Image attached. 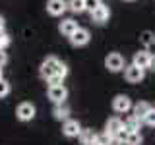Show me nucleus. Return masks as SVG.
Returning a JSON list of instances; mask_svg holds the SVG:
<instances>
[{
	"label": "nucleus",
	"mask_w": 155,
	"mask_h": 145,
	"mask_svg": "<svg viewBox=\"0 0 155 145\" xmlns=\"http://www.w3.org/2000/svg\"><path fill=\"white\" fill-rule=\"evenodd\" d=\"M60 64H62V62L58 60L56 56H47L45 60H43L41 68H39V74H41L43 79H47V81H48L52 76H56V74H58V68H60Z\"/></svg>",
	"instance_id": "f257e3e1"
},
{
	"label": "nucleus",
	"mask_w": 155,
	"mask_h": 145,
	"mask_svg": "<svg viewBox=\"0 0 155 145\" xmlns=\"http://www.w3.org/2000/svg\"><path fill=\"white\" fill-rule=\"evenodd\" d=\"M105 68L109 72H113V74H116V72H122L126 64H124V56L118 54V52H110V54H107L105 58Z\"/></svg>",
	"instance_id": "f03ea898"
},
{
	"label": "nucleus",
	"mask_w": 155,
	"mask_h": 145,
	"mask_svg": "<svg viewBox=\"0 0 155 145\" xmlns=\"http://www.w3.org/2000/svg\"><path fill=\"white\" fill-rule=\"evenodd\" d=\"M35 112H37V110H35V105L23 101V103H19L18 108H16V118L21 120V122H29V120L35 118Z\"/></svg>",
	"instance_id": "7ed1b4c3"
},
{
	"label": "nucleus",
	"mask_w": 155,
	"mask_h": 145,
	"mask_svg": "<svg viewBox=\"0 0 155 145\" xmlns=\"http://www.w3.org/2000/svg\"><path fill=\"white\" fill-rule=\"evenodd\" d=\"M47 95H48V99H51L54 105H58V103H66L68 89H66V87L62 85V83H58V85H48Z\"/></svg>",
	"instance_id": "20e7f679"
},
{
	"label": "nucleus",
	"mask_w": 155,
	"mask_h": 145,
	"mask_svg": "<svg viewBox=\"0 0 155 145\" xmlns=\"http://www.w3.org/2000/svg\"><path fill=\"white\" fill-rule=\"evenodd\" d=\"M132 99L128 95H116L113 99V110L116 114H126L128 110H132Z\"/></svg>",
	"instance_id": "39448f33"
},
{
	"label": "nucleus",
	"mask_w": 155,
	"mask_h": 145,
	"mask_svg": "<svg viewBox=\"0 0 155 145\" xmlns=\"http://www.w3.org/2000/svg\"><path fill=\"white\" fill-rule=\"evenodd\" d=\"M143 76H145V70H142V68H138L134 64L124 68V77H126L128 83H140V81L143 79Z\"/></svg>",
	"instance_id": "423d86ee"
},
{
	"label": "nucleus",
	"mask_w": 155,
	"mask_h": 145,
	"mask_svg": "<svg viewBox=\"0 0 155 145\" xmlns=\"http://www.w3.org/2000/svg\"><path fill=\"white\" fill-rule=\"evenodd\" d=\"M89 39H91V35H89V31H87L85 27H78L74 33H72V37H70V43L74 47H85L87 43H89Z\"/></svg>",
	"instance_id": "0eeeda50"
},
{
	"label": "nucleus",
	"mask_w": 155,
	"mask_h": 145,
	"mask_svg": "<svg viewBox=\"0 0 155 145\" xmlns=\"http://www.w3.org/2000/svg\"><path fill=\"white\" fill-rule=\"evenodd\" d=\"M66 10H68V2H66V0H48V2H47V12L51 14V16H54V18L62 16Z\"/></svg>",
	"instance_id": "6e6552de"
},
{
	"label": "nucleus",
	"mask_w": 155,
	"mask_h": 145,
	"mask_svg": "<svg viewBox=\"0 0 155 145\" xmlns=\"http://www.w3.org/2000/svg\"><path fill=\"white\" fill-rule=\"evenodd\" d=\"M109 18H110V10L105 4H99L91 12V21H95V23H105V21H109Z\"/></svg>",
	"instance_id": "1a4fd4ad"
},
{
	"label": "nucleus",
	"mask_w": 155,
	"mask_h": 145,
	"mask_svg": "<svg viewBox=\"0 0 155 145\" xmlns=\"http://www.w3.org/2000/svg\"><path fill=\"white\" fill-rule=\"evenodd\" d=\"M80 132H81V126H80V122H78V120L68 118L66 122H64V126H62V134H64L66 137H78V135H80Z\"/></svg>",
	"instance_id": "9d476101"
},
{
	"label": "nucleus",
	"mask_w": 155,
	"mask_h": 145,
	"mask_svg": "<svg viewBox=\"0 0 155 145\" xmlns=\"http://www.w3.org/2000/svg\"><path fill=\"white\" fill-rule=\"evenodd\" d=\"M149 62H151V52H147V50H138L132 58V64L142 68V70H147Z\"/></svg>",
	"instance_id": "9b49d317"
},
{
	"label": "nucleus",
	"mask_w": 155,
	"mask_h": 145,
	"mask_svg": "<svg viewBox=\"0 0 155 145\" xmlns=\"http://www.w3.org/2000/svg\"><path fill=\"white\" fill-rule=\"evenodd\" d=\"M78 27H80V25H78V21H76V19H72V18L62 19V21L58 23V31H60L64 37H68V39L72 37V33H74Z\"/></svg>",
	"instance_id": "f8f14e48"
},
{
	"label": "nucleus",
	"mask_w": 155,
	"mask_h": 145,
	"mask_svg": "<svg viewBox=\"0 0 155 145\" xmlns=\"http://www.w3.org/2000/svg\"><path fill=\"white\" fill-rule=\"evenodd\" d=\"M122 128H124V122L118 118V116H113V118H109V120H107V124H105V134L116 135Z\"/></svg>",
	"instance_id": "ddd939ff"
},
{
	"label": "nucleus",
	"mask_w": 155,
	"mask_h": 145,
	"mask_svg": "<svg viewBox=\"0 0 155 145\" xmlns=\"http://www.w3.org/2000/svg\"><path fill=\"white\" fill-rule=\"evenodd\" d=\"M151 108H153V106L149 105V103H145V101H140V103H136V105L132 106V110H134V116H136V118H140L142 122H143V118L147 116V112H149Z\"/></svg>",
	"instance_id": "4468645a"
},
{
	"label": "nucleus",
	"mask_w": 155,
	"mask_h": 145,
	"mask_svg": "<svg viewBox=\"0 0 155 145\" xmlns=\"http://www.w3.org/2000/svg\"><path fill=\"white\" fill-rule=\"evenodd\" d=\"M52 116H54L56 120H68V116H70V106L66 103H58L54 105V108H52Z\"/></svg>",
	"instance_id": "2eb2a0df"
},
{
	"label": "nucleus",
	"mask_w": 155,
	"mask_h": 145,
	"mask_svg": "<svg viewBox=\"0 0 155 145\" xmlns=\"http://www.w3.org/2000/svg\"><path fill=\"white\" fill-rule=\"evenodd\" d=\"M78 137H80L81 145H95V143H97V134H95L91 128H85V130H81Z\"/></svg>",
	"instance_id": "dca6fc26"
},
{
	"label": "nucleus",
	"mask_w": 155,
	"mask_h": 145,
	"mask_svg": "<svg viewBox=\"0 0 155 145\" xmlns=\"http://www.w3.org/2000/svg\"><path fill=\"white\" fill-rule=\"evenodd\" d=\"M140 128H142V120L136 118L134 114L124 120V130L126 132H140Z\"/></svg>",
	"instance_id": "f3484780"
},
{
	"label": "nucleus",
	"mask_w": 155,
	"mask_h": 145,
	"mask_svg": "<svg viewBox=\"0 0 155 145\" xmlns=\"http://www.w3.org/2000/svg\"><path fill=\"white\" fill-rule=\"evenodd\" d=\"M142 43H143V47L147 48V52L155 50V37H153L151 31H143L142 33Z\"/></svg>",
	"instance_id": "a211bd4d"
},
{
	"label": "nucleus",
	"mask_w": 155,
	"mask_h": 145,
	"mask_svg": "<svg viewBox=\"0 0 155 145\" xmlns=\"http://www.w3.org/2000/svg\"><path fill=\"white\" fill-rule=\"evenodd\" d=\"M68 10L74 14L85 12V0H68Z\"/></svg>",
	"instance_id": "6ab92c4d"
},
{
	"label": "nucleus",
	"mask_w": 155,
	"mask_h": 145,
	"mask_svg": "<svg viewBox=\"0 0 155 145\" xmlns=\"http://www.w3.org/2000/svg\"><path fill=\"white\" fill-rule=\"evenodd\" d=\"M143 141V137H142V134L140 132H128V135H126V145H142Z\"/></svg>",
	"instance_id": "aec40b11"
},
{
	"label": "nucleus",
	"mask_w": 155,
	"mask_h": 145,
	"mask_svg": "<svg viewBox=\"0 0 155 145\" xmlns=\"http://www.w3.org/2000/svg\"><path fill=\"white\" fill-rule=\"evenodd\" d=\"M8 95H10V83L2 77V79H0V99H4V97H8Z\"/></svg>",
	"instance_id": "412c9836"
},
{
	"label": "nucleus",
	"mask_w": 155,
	"mask_h": 145,
	"mask_svg": "<svg viewBox=\"0 0 155 145\" xmlns=\"http://www.w3.org/2000/svg\"><path fill=\"white\" fill-rule=\"evenodd\" d=\"M110 137H113V135H109V134H99V135H97V143H99V145H109L110 143Z\"/></svg>",
	"instance_id": "4be33fe9"
},
{
	"label": "nucleus",
	"mask_w": 155,
	"mask_h": 145,
	"mask_svg": "<svg viewBox=\"0 0 155 145\" xmlns=\"http://www.w3.org/2000/svg\"><path fill=\"white\" fill-rule=\"evenodd\" d=\"M101 4V0H85V12H93V10Z\"/></svg>",
	"instance_id": "5701e85b"
},
{
	"label": "nucleus",
	"mask_w": 155,
	"mask_h": 145,
	"mask_svg": "<svg viewBox=\"0 0 155 145\" xmlns=\"http://www.w3.org/2000/svg\"><path fill=\"white\" fill-rule=\"evenodd\" d=\"M143 122L147 124V126H155V108H151V110L147 112V116L143 118Z\"/></svg>",
	"instance_id": "b1692460"
},
{
	"label": "nucleus",
	"mask_w": 155,
	"mask_h": 145,
	"mask_svg": "<svg viewBox=\"0 0 155 145\" xmlns=\"http://www.w3.org/2000/svg\"><path fill=\"white\" fill-rule=\"evenodd\" d=\"M6 62H8V54H6L4 50H0V68L6 64Z\"/></svg>",
	"instance_id": "393cba45"
},
{
	"label": "nucleus",
	"mask_w": 155,
	"mask_h": 145,
	"mask_svg": "<svg viewBox=\"0 0 155 145\" xmlns=\"http://www.w3.org/2000/svg\"><path fill=\"white\" fill-rule=\"evenodd\" d=\"M147 70H153L155 72V56L151 54V62H149V68H147Z\"/></svg>",
	"instance_id": "a878e982"
},
{
	"label": "nucleus",
	"mask_w": 155,
	"mask_h": 145,
	"mask_svg": "<svg viewBox=\"0 0 155 145\" xmlns=\"http://www.w3.org/2000/svg\"><path fill=\"white\" fill-rule=\"evenodd\" d=\"M0 79H2V68H0Z\"/></svg>",
	"instance_id": "bb28decb"
},
{
	"label": "nucleus",
	"mask_w": 155,
	"mask_h": 145,
	"mask_svg": "<svg viewBox=\"0 0 155 145\" xmlns=\"http://www.w3.org/2000/svg\"><path fill=\"white\" fill-rule=\"evenodd\" d=\"M126 2H134V0H126Z\"/></svg>",
	"instance_id": "cd10ccee"
},
{
	"label": "nucleus",
	"mask_w": 155,
	"mask_h": 145,
	"mask_svg": "<svg viewBox=\"0 0 155 145\" xmlns=\"http://www.w3.org/2000/svg\"><path fill=\"white\" fill-rule=\"evenodd\" d=\"M95 145H99V143H95Z\"/></svg>",
	"instance_id": "c85d7f7f"
}]
</instances>
